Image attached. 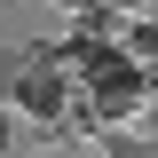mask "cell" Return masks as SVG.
Returning <instances> with one entry per match:
<instances>
[{
  "label": "cell",
  "mask_w": 158,
  "mask_h": 158,
  "mask_svg": "<svg viewBox=\"0 0 158 158\" xmlns=\"http://www.w3.org/2000/svg\"><path fill=\"white\" fill-rule=\"evenodd\" d=\"M40 71H56V40H32V48H0V111H16L24 87Z\"/></svg>",
  "instance_id": "cell-1"
},
{
  "label": "cell",
  "mask_w": 158,
  "mask_h": 158,
  "mask_svg": "<svg viewBox=\"0 0 158 158\" xmlns=\"http://www.w3.org/2000/svg\"><path fill=\"white\" fill-rule=\"evenodd\" d=\"M118 56L135 63V71H158V24H150V16H135L127 32H118Z\"/></svg>",
  "instance_id": "cell-2"
},
{
  "label": "cell",
  "mask_w": 158,
  "mask_h": 158,
  "mask_svg": "<svg viewBox=\"0 0 158 158\" xmlns=\"http://www.w3.org/2000/svg\"><path fill=\"white\" fill-rule=\"evenodd\" d=\"M0 158H24V127H16V111H0Z\"/></svg>",
  "instance_id": "cell-3"
},
{
  "label": "cell",
  "mask_w": 158,
  "mask_h": 158,
  "mask_svg": "<svg viewBox=\"0 0 158 158\" xmlns=\"http://www.w3.org/2000/svg\"><path fill=\"white\" fill-rule=\"evenodd\" d=\"M56 8H71V16H79V8H95V0H56Z\"/></svg>",
  "instance_id": "cell-4"
},
{
  "label": "cell",
  "mask_w": 158,
  "mask_h": 158,
  "mask_svg": "<svg viewBox=\"0 0 158 158\" xmlns=\"http://www.w3.org/2000/svg\"><path fill=\"white\" fill-rule=\"evenodd\" d=\"M150 24H158V16H150Z\"/></svg>",
  "instance_id": "cell-5"
}]
</instances>
